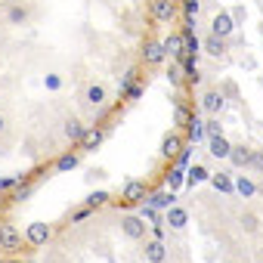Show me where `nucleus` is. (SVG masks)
I'll return each instance as SVG.
<instances>
[{
	"label": "nucleus",
	"instance_id": "nucleus-1",
	"mask_svg": "<svg viewBox=\"0 0 263 263\" xmlns=\"http://www.w3.org/2000/svg\"><path fill=\"white\" fill-rule=\"evenodd\" d=\"M78 99H81V105L87 108V111H102L105 105H108V87L105 84H99V81H90V84H84L81 87V93H78Z\"/></svg>",
	"mask_w": 263,
	"mask_h": 263
},
{
	"label": "nucleus",
	"instance_id": "nucleus-2",
	"mask_svg": "<svg viewBox=\"0 0 263 263\" xmlns=\"http://www.w3.org/2000/svg\"><path fill=\"white\" fill-rule=\"evenodd\" d=\"M4 19L7 25L13 28H22L34 19V7H31V0H7L4 4Z\"/></svg>",
	"mask_w": 263,
	"mask_h": 263
},
{
	"label": "nucleus",
	"instance_id": "nucleus-3",
	"mask_svg": "<svg viewBox=\"0 0 263 263\" xmlns=\"http://www.w3.org/2000/svg\"><path fill=\"white\" fill-rule=\"evenodd\" d=\"M146 229H149V223L140 214H124L121 217V235L130 238V241H143L146 238Z\"/></svg>",
	"mask_w": 263,
	"mask_h": 263
},
{
	"label": "nucleus",
	"instance_id": "nucleus-4",
	"mask_svg": "<svg viewBox=\"0 0 263 263\" xmlns=\"http://www.w3.org/2000/svg\"><path fill=\"white\" fill-rule=\"evenodd\" d=\"M201 111L208 115V118H217L223 108H226V96H223V90L220 87H208V90H201Z\"/></svg>",
	"mask_w": 263,
	"mask_h": 263
},
{
	"label": "nucleus",
	"instance_id": "nucleus-5",
	"mask_svg": "<svg viewBox=\"0 0 263 263\" xmlns=\"http://www.w3.org/2000/svg\"><path fill=\"white\" fill-rule=\"evenodd\" d=\"M50 238H53V226L44 223V220H37V223H31V226L25 229V245H28V248H47Z\"/></svg>",
	"mask_w": 263,
	"mask_h": 263
},
{
	"label": "nucleus",
	"instance_id": "nucleus-6",
	"mask_svg": "<svg viewBox=\"0 0 263 263\" xmlns=\"http://www.w3.org/2000/svg\"><path fill=\"white\" fill-rule=\"evenodd\" d=\"M0 251L4 254H22V232L13 223H0Z\"/></svg>",
	"mask_w": 263,
	"mask_h": 263
},
{
	"label": "nucleus",
	"instance_id": "nucleus-7",
	"mask_svg": "<svg viewBox=\"0 0 263 263\" xmlns=\"http://www.w3.org/2000/svg\"><path fill=\"white\" fill-rule=\"evenodd\" d=\"M183 146H186V140H183L180 130H167V134L161 137V149H158V155H161L164 161H174V158L180 155Z\"/></svg>",
	"mask_w": 263,
	"mask_h": 263
},
{
	"label": "nucleus",
	"instance_id": "nucleus-8",
	"mask_svg": "<svg viewBox=\"0 0 263 263\" xmlns=\"http://www.w3.org/2000/svg\"><path fill=\"white\" fill-rule=\"evenodd\" d=\"M149 13L158 22H174L180 16V4L177 0H149Z\"/></svg>",
	"mask_w": 263,
	"mask_h": 263
},
{
	"label": "nucleus",
	"instance_id": "nucleus-9",
	"mask_svg": "<svg viewBox=\"0 0 263 263\" xmlns=\"http://www.w3.org/2000/svg\"><path fill=\"white\" fill-rule=\"evenodd\" d=\"M208 34H214V37H223V41H229V37L235 34V22H232V16H229L226 10L214 13V16H211V31H208Z\"/></svg>",
	"mask_w": 263,
	"mask_h": 263
},
{
	"label": "nucleus",
	"instance_id": "nucleus-10",
	"mask_svg": "<svg viewBox=\"0 0 263 263\" xmlns=\"http://www.w3.org/2000/svg\"><path fill=\"white\" fill-rule=\"evenodd\" d=\"M146 195H149L146 180H127V183H124V192H121L124 204H143V201H146Z\"/></svg>",
	"mask_w": 263,
	"mask_h": 263
},
{
	"label": "nucleus",
	"instance_id": "nucleus-11",
	"mask_svg": "<svg viewBox=\"0 0 263 263\" xmlns=\"http://www.w3.org/2000/svg\"><path fill=\"white\" fill-rule=\"evenodd\" d=\"M105 140V130L102 127H84V134L78 140V152H96Z\"/></svg>",
	"mask_w": 263,
	"mask_h": 263
},
{
	"label": "nucleus",
	"instance_id": "nucleus-12",
	"mask_svg": "<svg viewBox=\"0 0 263 263\" xmlns=\"http://www.w3.org/2000/svg\"><path fill=\"white\" fill-rule=\"evenodd\" d=\"M164 226H171L174 232H183V229L189 226V211H186L183 204H171V208L164 211Z\"/></svg>",
	"mask_w": 263,
	"mask_h": 263
},
{
	"label": "nucleus",
	"instance_id": "nucleus-13",
	"mask_svg": "<svg viewBox=\"0 0 263 263\" xmlns=\"http://www.w3.org/2000/svg\"><path fill=\"white\" fill-rule=\"evenodd\" d=\"M248 158H251V146H248V143H232V146H229L226 161H229L235 171H248Z\"/></svg>",
	"mask_w": 263,
	"mask_h": 263
},
{
	"label": "nucleus",
	"instance_id": "nucleus-14",
	"mask_svg": "<svg viewBox=\"0 0 263 263\" xmlns=\"http://www.w3.org/2000/svg\"><path fill=\"white\" fill-rule=\"evenodd\" d=\"M143 241H146V248H143L146 263H164L167 260V245L161 238H143Z\"/></svg>",
	"mask_w": 263,
	"mask_h": 263
},
{
	"label": "nucleus",
	"instance_id": "nucleus-15",
	"mask_svg": "<svg viewBox=\"0 0 263 263\" xmlns=\"http://www.w3.org/2000/svg\"><path fill=\"white\" fill-rule=\"evenodd\" d=\"M143 62L146 65H161L164 59H167V53H164V47H161V41H146L143 44Z\"/></svg>",
	"mask_w": 263,
	"mask_h": 263
},
{
	"label": "nucleus",
	"instance_id": "nucleus-16",
	"mask_svg": "<svg viewBox=\"0 0 263 263\" xmlns=\"http://www.w3.org/2000/svg\"><path fill=\"white\" fill-rule=\"evenodd\" d=\"M146 204H149V208H155V211H167L171 204H177V198H174V192H171V189H155V192H149V195H146Z\"/></svg>",
	"mask_w": 263,
	"mask_h": 263
},
{
	"label": "nucleus",
	"instance_id": "nucleus-17",
	"mask_svg": "<svg viewBox=\"0 0 263 263\" xmlns=\"http://www.w3.org/2000/svg\"><path fill=\"white\" fill-rule=\"evenodd\" d=\"M81 134H84V121H81V118H74V115H68V118L62 121V137H65L68 143H74V146H78Z\"/></svg>",
	"mask_w": 263,
	"mask_h": 263
},
{
	"label": "nucleus",
	"instance_id": "nucleus-18",
	"mask_svg": "<svg viewBox=\"0 0 263 263\" xmlns=\"http://www.w3.org/2000/svg\"><path fill=\"white\" fill-rule=\"evenodd\" d=\"M201 50H204L211 59H223V56H226V50H229V44H226L223 37H214V34H208V37L201 41Z\"/></svg>",
	"mask_w": 263,
	"mask_h": 263
},
{
	"label": "nucleus",
	"instance_id": "nucleus-19",
	"mask_svg": "<svg viewBox=\"0 0 263 263\" xmlns=\"http://www.w3.org/2000/svg\"><path fill=\"white\" fill-rule=\"evenodd\" d=\"M238 229H241L245 235H257V232L263 229V223H260V217H257L254 211H241V214H238Z\"/></svg>",
	"mask_w": 263,
	"mask_h": 263
},
{
	"label": "nucleus",
	"instance_id": "nucleus-20",
	"mask_svg": "<svg viewBox=\"0 0 263 263\" xmlns=\"http://www.w3.org/2000/svg\"><path fill=\"white\" fill-rule=\"evenodd\" d=\"M183 130H186V140H189V143H201V140H208V137H204V121H201L198 115H192V118L186 121Z\"/></svg>",
	"mask_w": 263,
	"mask_h": 263
},
{
	"label": "nucleus",
	"instance_id": "nucleus-21",
	"mask_svg": "<svg viewBox=\"0 0 263 263\" xmlns=\"http://www.w3.org/2000/svg\"><path fill=\"white\" fill-rule=\"evenodd\" d=\"M229 140L226 137H208V152H211V158H217V161H226V155H229Z\"/></svg>",
	"mask_w": 263,
	"mask_h": 263
},
{
	"label": "nucleus",
	"instance_id": "nucleus-22",
	"mask_svg": "<svg viewBox=\"0 0 263 263\" xmlns=\"http://www.w3.org/2000/svg\"><path fill=\"white\" fill-rule=\"evenodd\" d=\"M161 47H164V53H167L171 59H177V62L183 59V34H180V31H174L167 41H161Z\"/></svg>",
	"mask_w": 263,
	"mask_h": 263
},
{
	"label": "nucleus",
	"instance_id": "nucleus-23",
	"mask_svg": "<svg viewBox=\"0 0 263 263\" xmlns=\"http://www.w3.org/2000/svg\"><path fill=\"white\" fill-rule=\"evenodd\" d=\"M78 164H81V152H71V149H68V152H62V155L56 158L53 167H56V174H65V171H74Z\"/></svg>",
	"mask_w": 263,
	"mask_h": 263
},
{
	"label": "nucleus",
	"instance_id": "nucleus-24",
	"mask_svg": "<svg viewBox=\"0 0 263 263\" xmlns=\"http://www.w3.org/2000/svg\"><path fill=\"white\" fill-rule=\"evenodd\" d=\"M217 192H223V195H235V189H232V177L229 174H211V180H208Z\"/></svg>",
	"mask_w": 263,
	"mask_h": 263
},
{
	"label": "nucleus",
	"instance_id": "nucleus-25",
	"mask_svg": "<svg viewBox=\"0 0 263 263\" xmlns=\"http://www.w3.org/2000/svg\"><path fill=\"white\" fill-rule=\"evenodd\" d=\"M232 189H235V195H241V198H254V195H257V186H254V180H248V177H235V180H232Z\"/></svg>",
	"mask_w": 263,
	"mask_h": 263
},
{
	"label": "nucleus",
	"instance_id": "nucleus-26",
	"mask_svg": "<svg viewBox=\"0 0 263 263\" xmlns=\"http://www.w3.org/2000/svg\"><path fill=\"white\" fill-rule=\"evenodd\" d=\"M208 180H211V171H208L204 164H192V167H189V177H186L189 186H198V183H208Z\"/></svg>",
	"mask_w": 263,
	"mask_h": 263
},
{
	"label": "nucleus",
	"instance_id": "nucleus-27",
	"mask_svg": "<svg viewBox=\"0 0 263 263\" xmlns=\"http://www.w3.org/2000/svg\"><path fill=\"white\" fill-rule=\"evenodd\" d=\"M189 118H192V111H189L180 99H174V124H177V127H186Z\"/></svg>",
	"mask_w": 263,
	"mask_h": 263
},
{
	"label": "nucleus",
	"instance_id": "nucleus-28",
	"mask_svg": "<svg viewBox=\"0 0 263 263\" xmlns=\"http://www.w3.org/2000/svg\"><path fill=\"white\" fill-rule=\"evenodd\" d=\"M108 201H111V195H108L105 189H99V192H90V195H87V208H93V211H96V208H102V204H108Z\"/></svg>",
	"mask_w": 263,
	"mask_h": 263
},
{
	"label": "nucleus",
	"instance_id": "nucleus-29",
	"mask_svg": "<svg viewBox=\"0 0 263 263\" xmlns=\"http://www.w3.org/2000/svg\"><path fill=\"white\" fill-rule=\"evenodd\" d=\"M167 81H171V87H183V84H186V78H183V68H180V62H174V65L167 68Z\"/></svg>",
	"mask_w": 263,
	"mask_h": 263
},
{
	"label": "nucleus",
	"instance_id": "nucleus-30",
	"mask_svg": "<svg viewBox=\"0 0 263 263\" xmlns=\"http://www.w3.org/2000/svg\"><path fill=\"white\" fill-rule=\"evenodd\" d=\"M143 90H146V87L134 81V84H124V87H121V96H124V99H140V96H143Z\"/></svg>",
	"mask_w": 263,
	"mask_h": 263
},
{
	"label": "nucleus",
	"instance_id": "nucleus-31",
	"mask_svg": "<svg viewBox=\"0 0 263 263\" xmlns=\"http://www.w3.org/2000/svg\"><path fill=\"white\" fill-rule=\"evenodd\" d=\"M201 0H183V13H186V19H198V13H201Z\"/></svg>",
	"mask_w": 263,
	"mask_h": 263
},
{
	"label": "nucleus",
	"instance_id": "nucleus-32",
	"mask_svg": "<svg viewBox=\"0 0 263 263\" xmlns=\"http://www.w3.org/2000/svg\"><path fill=\"white\" fill-rule=\"evenodd\" d=\"M248 171H254V174H263V152H260V149H251V158H248Z\"/></svg>",
	"mask_w": 263,
	"mask_h": 263
},
{
	"label": "nucleus",
	"instance_id": "nucleus-33",
	"mask_svg": "<svg viewBox=\"0 0 263 263\" xmlns=\"http://www.w3.org/2000/svg\"><path fill=\"white\" fill-rule=\"evenodd\" d=\"M204 137H223V124L217 118H208L204 121Z\"/></svg>",
	"mask_w": 263,
	"mask_h": 263
},
{
	"label": "nucleus",
	"instance_id": "nucleus-34",
	"mask_svg": "<svg viewBox=\"0 0 263 263\" xmlns=\"http://www.w3.org/2000/svg\"><path fill=\"white\" fill-rule=\"evenodd\" d=\"M229 16H232V22H235V28H238V25H245V16H248V13H245V7L238 4V7H235Z\"/></svg>",
	"mask_w": 263,
	"mask_h": 263
},
{
	"label": "nucleus",
	"instance_id": "nucleus-35",
	"mask_svg": "<svg viewBox=\"0 0 263 263\" xmlns=\"http://www.w3.org/2000/svg\"><path fill=\"white\" fill-rule=\"evenodd\" d=\"M90 214H93V208H87V204H84V208H78V211L71 214V223H81V220H87Z\"/></svg>",
	"mask_w": 263,
	"mask_h": 263
},
{
	"label": "nucleus",
	"instance_id": "nucleus-36",
	"mask_svg": "<svg viewBox=\"0 0 263 263\" xmlns=\"http://www.w3.org/2000/svg\"><path fill=\"white\" fill-rule=\"evenodd\" d=\"M16 183H22V180H0V192H7V189H13Z\"/></svg>",
	"mask_w": 263,
	"mask_h": 263
},
{
	"label": "nucleus",
	"instance_id": "nucleus-37",
	"mask_svg": "<svg viewBox=\"0 0 263 263\" xmlns=\"http://www.w3.org/2000/svg\"><path fill=\"white\" fill-rule=\"evenodd\" d=\"M47 87H50V90H56V87H59V78H56V74H50V78H47Z\"/></svg>",
	"mask_w": 263,
	"mask_h": 263
},
{
	"label": "nucleus",
	"instance_id": "nucleus-38",
	"mask_svg": "<svg viewBox=\"0 0 263 263\" xmlns=\"http://www.w3.org/2000/svg\"><path fill=\"white\" fill-rule=\"evenodd\" d=\"M4 130H7V115L0 111V137H4Z\"/></svg>",
	"mask_w": 263,
	"mask_h": 263
},
{
	"label": "nucleus",
	"instance_id": "nucleus-39",
	"mask_svg": "<svg viewBox=\"0 0 263 263\" xmlns=\"http://www.w3.org/2000/svg\"><path fill=\"white\" fill-rule=\"evenodd\" d=\"M4 263H22V260H16V257H13V254H10V260H4Z\"/></svg>",
	"mask_w": 263,
	"mask_h": 263
},
{
	"label": "nucleus",
	"instance_id": "nucleus-40",
	"mask_svg": "<svg viewBox=\"0 0 263 263\" xmlns=\"http://www.w3.org/2000/svg\"><path fill=\"white\" fill-rule=\"evenodd\" d=\"M4 208H7V198H0V211H4Z\"/></svg>",
	"mask_w": 263,
	"mask_h": 263
},
{
	"label": "nucleus",
	"instance_id": "nucleus-41",
	"mask_svg": "<svg viewBox=\"0 0 263 263\" xmlns=\"http://www.w3.org/2000/svg\"><path fill=\"white\" fill-rule=\"evenodd\" d=\"M226 263H241V260H226Z\"/></svg>",
	"mask_w": 263,
	"mask_h": 263
},
{
	"label": "nucleus",
	"instance_id": "nucleus-42",
	"mask_svg": "<svg viewBox=\"0 0 263 263\" xmlns=\"http://www.w3.org/2000/svg\"><path fill=\"white\" fill-rule=\"evenodd\" d=\"M22 263H34V260H22Z\"/></svg>",
	"mask_w": 263,
	"mask_h": 263
},
{
	"label": "nucleus",
	"instance_id": "nucleus-43",
	"mask_svg": "<svg viewBox=\"0 0 263 263\" xmlns=\"http://www.w3.org/2000/svg\"><path fill=\"white\" fill-rule=\"evenodd\" d=\"M137 4H140V0H137Z\"/></svg>",
	"mask_w": 263,
	"mask_h": 263
}]
</instances>
